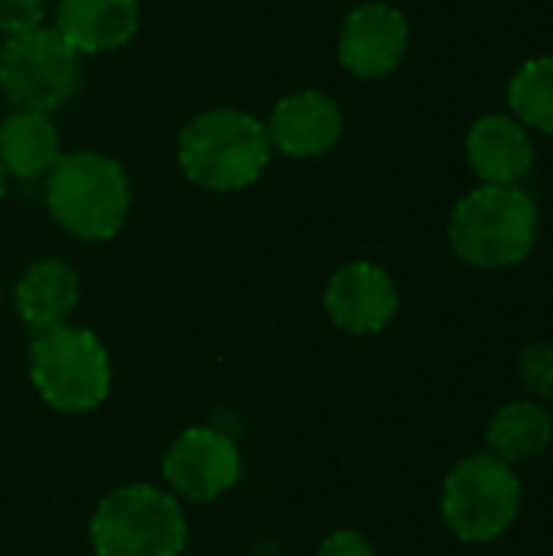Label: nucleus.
Listing matches in <instances>:
<instances>
[{
  "label": "nucleus",
  "mask_w": 553,
  "mask_h": 556,
  "mask_svg": "<svg viewBox=\"0 0 553 556\" xmlns=\"http://www.w3.org/2000/svg\"><path fill=\"white\" fill-rule=\"evenodd\" d=\"M450 244L479 270H505L538 244V205L521 186H479L450 215Z\"/></svg>",
  "instance_id": "obj_1"
},
{
  "label": "nucleus",
  "mask_w": 553,
  "mask_h": 556,
  "mask_svg": "<svg viewBox=\"0 0 553 556\" xmlns=\"http://www.w3.org/2000/svg\"><path fill=\"white\" fill-rule=\"evenodd\" d=\"M267 160L271 137L264 124L244 111L222 108L199 114L179 137V166L202 189H244L257 182Z\"/></svg>",
  "instance_id": "obj_2"
},
{
  "label": "nucleus",
  "mask_w": 553,
  "mask_h": 556,
  "mask_svg": "<svg viewBox=\"0 0 553 556\" xmlns=\"http://www.w3.org/2000/svg\"><path fill=\"white\" fill-rule=\"evenodd\" d=\"M49 215L85 241H108L121 231L130 208V186L121 163L101 153L59 156L46 176Z\"/></svg>",
  "instance_id": "obj_3"
},
{
  "label": "nucleus",
  "mask_w": 553,
  "mask_h": 556,
  "mask_svg": "<svg viewBox=\"0 0 553 556\" xmlns=\"http://www.w3.org/2000/svg\"><path fill=\"white\" fill-rule=\"evenodd\" d=\"M186 534V511L169 492L153 485L117 489L91 515L98 556H179Z\"/></svg>",
  "instance_id": "obj_4"
},
{
  "label": "nucleus",
  "mask_w": 553,
  "mask_h": 556,
  "mask_svg": "<svg viewBox=\"0 0 553 556\" xmlns=\"http://www.w3.org/2000/svg\"><path fill=\"white\" fill-rule=\"evenodd\" d=\"M29 375L39 397L62 414H88L108 401L111 362L88 329L52 326L29 345Z\"/></svg>",
  "instance_id": "obj_5"
},
{
  "label": "nucleus",
  "mask_w": 553,
  "mask_h": 556,
  "mask_svg": "<svg viewBox=\"0 0 553 556\" xmlns=\"http://www.w3.org/2000/svg\"><path fill=\"white\" fill-rule=\"evenodd\" d=\"M440 511L463 544L499 541L518 521L521 479L499 456H466L443 479Z\"/></svg>",
  "instance_id": "obj_6"
},
{
  "label": "nucleus",
  "mask_w": 553,
  "mask_h": 556,
  "mask_svg": "<svg viewBox=\"0 0 553 556\" xmlns=\"http://www.w3.org/2000/svg\"><path fill=\"white\" fill-rule=\"evenodd\" d=\"M0 88L16 111H59L81 88V59L55 29L10 36L0 52Z\"/></svg>",
  "instance_id": "obj_7"
},
{
  "label": "nucleus",
  "mask_w": 553,
  "mask_h": 556,
  "mask_svg": "<svg viewBox=\"0 0 553 556\" xmlns=\"http://www.w3.org/2000/svg\"><path fill=\"white\" fill-rule=\"evenodd\" d=\"M163 479L186 502H215L241 479V453L228 433L192 427L173 440L163 459Z\"/></svg>",
  "instance_id": "obj_8"
},
{
  "label": "nucleus",
  "mask_w": 553,
  "mask_h": 556,
  "mask_svg": "<svg viewBox=\"0 0 553 556\" xmlns=\"http://www.w3.org/2000/svg\"><path fill=\"white\" fill-rule=\"evenodd\" d=\"M411 26L391 3H362L345 16L339 59L355 78L391 75L407 52Z\"/></svg>",
  "instance_id": "obj_9"
},
{
  "label": "nucleus",
  "mask_w": 553,
  "mask_h": 556,
  "mask_svg": "<svg viewBox=\"0 0 553 556\" xmlns=\"http://www.w3.org/2000/svg\"><path fill=\"white\" fill-rule=\"evenodd\" d=\"M326 313L352 336H375L394 319L398 290L381 267L355 261L332 274L326 287Z\"/></svg>",
  "instance_id": "obj_10"
},
{
  "label": "nucleus",
  "mask_w": 553,
  "mask_h": 556,
  "mask_svg": "<svg viewBox=\"0 0 553 556\" xmlns=\"http://www.w3.org/2000/svg\"><path fill=\"white\" fill-rule=\"evenodd\" d=\"M466 160L486 186H518L535 166L531 130L512 114H486L466 134Z\"/></svg>",
  "instance_id": "obj_11"
},
{
  "label": "nucleus",
  "mask_w": 553,
  "mask_h": 556,
  "mask_svg": "<svg viewBox=\"0 0 553 556\" xmlns=\"http://www.w3.org/2000/svg\"><path fill=\"white\" fill-rule=\"evenodd\" d=\"M267 137L287 156H300V160L323 156L342 137V111L323 91L290 94L274 108Z\"/></svg>",
  "instance_id": "obj_12"
},
{
  "label": "nucleus",
  "mask_w": 553,
  "mask_h": 556,
  "mask_svg": "<svg viewBox=\"0 0 553 556\" xmlns=\"http://www.w3.org/2000/svg\"><path fill=\"white\" fill-rule=\"evenodd\" d=\"M140 26L137 0H62L55 33L75 52H111L134 39Z\"/></svg>",
  "instance_id": "obj_13"
},
{
  "label": "nucleus",
  "mask_w": 553,
  "mask_h": 556,
  "mask_svg": "<svg viewBox=\"0 0 553 556\" xmlns=\"http://www.w3.org/2000/svg\"><path fill=\"white\" fill-rule=\"evenodd\" d=\"M13 303H16L20 319L33 332L62 326L78 303V277L62 261H36L20 277Z\"/></svg>",
  "instance_id": "obj_14"
},
{
  "label": "nucleus",
  "mask_w": 553,
  "mask_h": 556,
  "mask_svg": "<svg viewBox=\"0 0 553 556\" xmlns=\"http://www.w3.org/2000/svg\"><path fill=\"white\" fill-rule=\"evenodd\" d=\"M59 134L49 114L16 111L0 124V163L16 179H42L59 163Z\"/></svg>",
  "instance_id": "obj_15"
},
{
  "label": "nucleus",
  "mask_w": 553,
  "mask_h": 556,
  "mask_svg": "<svg viewBox=\"0 0 553 556\" xmlns=\"http://www.w3.org/2000/svg\"><path fill=\"white\" fill-rule=\"evenodd\" d=\"M486 440L492 446V456H499L502 463H531L544 456L553 443L551 414L538 401H512L492 417Z\"/></svg>",
  "instance_id": "obj_16"
},
{
  "label": "nucleus",
  "mask_w": 553,
  "mask_h": 556,
  "mask_svg": "<svg viewBox=\"0 0 553 556\" xmlns=\"http://www.w3.org/2000/svg\"><path fill=\"white\" fill-rule=\"evenodd\" d=\"M508 104L528 130L553 137V55H538L512 75Z\"/></svg>",
  "instance_id": "obj_17"
},
{
  "label": "nucleus",
  "mask_w": 553,
  "mask_h": 556,
  "mask_svg": "<svg viewBox=\"0 0 553 556\" xmlns=\"http://www.w3.org/2000/svg\"><path fill=\"white\" fill-rule=\"evenodd\" d=\"M518 378L531 401H553V342H535L521 352Z\"/></svg>",
  "instance_id": "obj_18"
},
{
  "label": "nucleus",
  "mask_w": 553,
  "mask_h": 556,
  "mask_svg": "<svg viewBox=\"0 0 553 556\" xmlns=\"http://www.w3.org/2000/svg\"><path fill=\"white\" fill-rule=\"evenodd\" d=\"M46 0H0V33L23 36L42 26Z\"/></svg>",
  "instance_id": "obj_19"
},
{
  "label": "nucleus",
  "mask_w": 553,
  "mask_h": 556,
  "mask_svg": "<svg viewBox=\"0 0 553 556\" xmlns=\"http://www.w3.org/2000/svg\"><path fill=\"white\" fill-rule=\"evenodd\" d=\"M319 556H375V547L359 531H336L323 541Z\"/></svg>",
  "instance_id": "obj_20"
},
{
  "label": "nucleus",
  "mask_w": 553,
  "mask_h": 556,
  "mask_svg": "<svg viewBox=\"0 0 553 556\" xmlns=\"http://www.w3.org/2000/svg\"><path fill=\"white\" fill-rule=\"evenodd\" d=\"M3 192H7V169H3V163H0V199H3Z\"/></svg>",
  "instance_id": "obj_21"
}]
</instances>
